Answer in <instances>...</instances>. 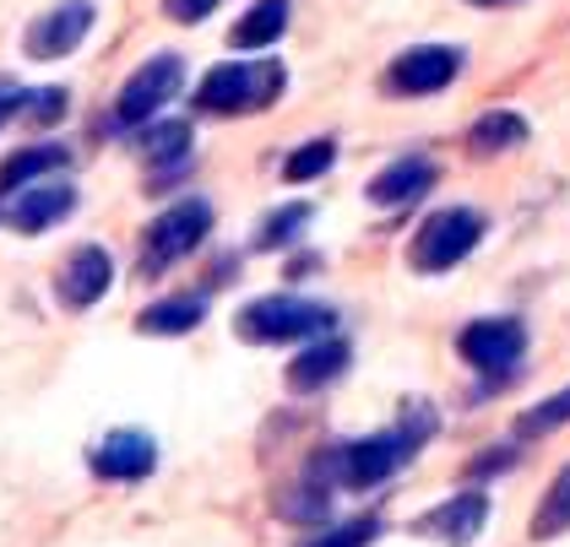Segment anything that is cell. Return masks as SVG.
Wrapping results in <instances>:
<instances>
[{
  "instance_id": "obj_9",
  "label": "cell",
  "mask_w": 570,
  "mask_h": 547,
  "mask_svg": "<svg viewBox=\"0 0 570 547\" xmlns=\"http://www.w3.org/2000/svg\"><path fill=\"white\" fill-rule=\"evenodd\" d=\"M109 282H115V260H109L104 245H77L55 271V294H60L66 309H92L109 294Z\"/></svg>"
},
{
  "instance_id": "obj_22",
  "label": "cell",
  "mask_w": 570,
  "mask_h": 547,
  "mask_svg": "<svg viewBox=\"0 0 570 547\" xmlns=\"http://www.w3.org/2000/svg\"><path fill=\"white\" fill-rule=\"evenodd\" d=\"M309 201H288V207H277V211H266V222L256 228V250H288L299 233L309 228Z\"/></svg>"
},
{
  "instance_id": "obj_4",
  "label": "cell",
  "mask_w": 570,
  "mask_h": 547,
  "mask_svg": "<svg viewBox=\"0 0 570 547\" xmlns=\"http://www.w3.org/2000/svg\"><path fill=\"white\" fill-rule=\"evenodd\" d=\"M213 233V201L207 196H179L147 233H141V277H164L185 255H196Z\"/></svg>"
},
{
  "instance_id": "obj_6",
  "label": "cell",
  "mask_w": 570,
  "mask_h": 547,
  "mask_svg": "<svg viewBox=\"0 0 570 547\" xmlns=\"http://www.w3.org/2000/svg\"><path fill=\"white\" fill-rule=\"evenodd\" d=\"M185 87V60L179 54H153L141 71H131V82L115 98V120L120 126H153L164 115V103H175Z\"/></svg>"
},
{
  "instance_id": "obj_29",
  "label": "cell",
  "mask_w": 570,
  "mask_h": 547,
  "mask_svg": "<svg viewBox=\"0 0 570 547\" xmlns=\"http://www.w3.org/2000/svg\"><path fill=\"white\" fill-rule=\"evenodd\" d=\"M473 6H505V0H473Z\"/></svg>"
},
{
  "instance_id": "obj_19",
  "label": "cell",
  "mask_w": 570,
  "mask_h": 547,
  "mask_svg": "<svg viewBox=\"0 0 570 547\" xmlns=\"http://www.w3.org/2000/svg\"><path fill=\"white\" fill-rule=\"evenodd\" d=\"M522 141H527V120L517 109H489V115L473 120V130H468V147H473L479 158L511 152V147H522Z\"/></svg>"
},
{
  "instance_id": "obj_13",
  "label": "cell",
  "mask_w": 570,
  "mask_h": 547,
  "mask_svg": "<svg viewBox=\"0 0 570 547\" xmlns=\"http://www.w3.org/2000/svg\"><path fill=\"white\" fill-rule=\"evenodd\" d=\"M483 520H489V494H456V499H445V505H435L424 520H419V531L424 537H435V543H451V547H468L479 543Z\"/></svg>"
},
{
  "instance_id": "obj_10",
  "label": "cell",
  "mask_w": 570,
  "mask_h": 547,
  "mask_svg": "<svg viewBox=\"0 0 570 547\" xmlns=\"http://www.w3.org/2000/svg\"><path fill=\"white\" fill-rule=\"evenodd\" d=\"M92 17H98V11H92L88 0H66V6L45 11V17L22 33L28 60H60V54H71V49L92 33Z\"/></svg>"
},
{
  "instance_id": "obj_1",
  "label": "cell",
  "mask_w": 570,
  "mask_h": 547,
  "mask_svg": "<svg viewBox=\"0 0 570 547\" xmlns=\"http://www.w3.org/2000/svg\"><path fill=\"white\" fill-rule=\"evenodd\" d=\"M435 428H440L435 407L407 401L402 422L386 428V434L348 439V445H326V450L315 456V477H321V483H332V488H375V483L396 477L402 466L413 461V456H419V445H424Z\"/></svg>"
},
{
  "instance_id": "obj_5",
  "label": "cell",
  "mask_w": 570,
  "mask_h": 547,
  "mask_svg": "<svg viewBox=\"0 0 570 547\" xmlns=\"http://www.w3.org/2000/svg\"><path fill=\"white\" fill-rule=\"evenodd\" d=\"M479 239H483L479 211L473 207H440L419 222V233H413V245H407V266L424 271V277L451 271V266H462L468 255L479 250Z\"/></svg>"
},
{
  "instance_id": "obj_2",
  "label": "cell",
  "mask_w": 570,
  "mask_h": 547,
  "mask_svg": "<svg viewBox=\"0 0 570 547\" xmlns=\"http://www.w3.org/2000/svg\"><path fill=\"white\" fill-rule=\"evenodd\" d=\"M288 87V71L283 60H234V66H218L207 71L202 87H196V109L202 115H256V109H272Z\"/></svg>"
},
{
  "instance_id": "obj_23",
  "label": "cell",
  "mask_w": 570,
  "mask_h": 547,
  "mask_svg": "<svg viewBox=\"0 0 570 547\" xmlns=\"http://www.w3.org/2000/svg\"><path fill=\"white\" fill-rule=\"evenodd\" d=\"M332 163H337V141L321 136V141H305L299 152L283 158V179H288V185H309V179H321Z\"/></svg>"
},
{
  "instance_id": "obj_17",
  "label": "cell",
  "mask_w": 570,
  "mask_h": 547,
  "mask_svg": "<svg viewBox=\"0 0 570 547\" xmlns=\"http://www.w3.org/2000/svg\"><path fill=\"white\" fill-rule=\"evenodd\" d=\"M202 320H207V304L202 298H164V304H153V309L136 315V331L141 337H190Z\"/></svg>"
},
{
  "instance_id": "obj_26",
  "label": "cell",
  "mask_w": 570,
  "mask_h": 547,
  "mask_svg": "<svg viewBox=\"0 0 570 547\" xmlns=\"http://www.w3.org/2000/svg\"><path fill=\"white\" fill-rule=\"evenodd\" d=\"M22 115H28V120H45V126H55V120L66 115V87H45V92H33Z\"/></svg>"
},
{
  "instance_id": "obj_24",
  "label": "cell",
  "mask_w": 570,
  "mask_h": 547,
  "mask_svg": "<svg viewBox=\"0 0 570 547\" xmlns=\"http://www.w3.org/2000/svg\"><path fill=\"white\" fill-rule=\"evenodd\" d=\"M381 531H386V526H381V515H358V520L332 526L326 537H315V543H305V547H370Z\"/></svg>"
},
{
  "instance_id": "obj_21",
  "label": "cell",
  "mask_w": 570,
  "mask_h": 547,
  "mask_svg": "<svg viewBox=\"0 0 570 547\" xmlns=\"http://www.w3.org/2000/svg\"><path fill=\"white\" fill-rule=\"evenodd\" d=\"M136 152H141L147 163H158V169L179 163V158L190 152V120H153V126L136 136Z\"/></svg>"
},
{
  "instance_id": "obj_18",
  "label": "cell",
  "mask_w": 570,
  "mask_h": 547,
  "mask_svg": "<svg viewBox=\"0 0 570 547\" xmlns=\"http://www.w3.org/2000/svg\"><path fill=\"white\" fill-rule=\"evenodd\" d=\"M283 28H288V0H256V6L228 28V43H234V49H266V43L283 39Z\"/></svg>"
},
{
  "instance_id": "obj_16",
  "label": "cell",
  "mask_w": 570,
  "mask_h": 547,
  "mask_svg": "<svg viewBox=\"0 0 570 547\" xmlns=\"http://www.w3.org/2000/svg\"><path fill=\"white\" fill-rule=\"evenodd\" d=\"M343 369H348V341L321 337L288 364V390H321V385H332Z\"/></svg>"
},
{
  "instance_id": "obj_25",
  "label": "cell",
  "mask_w": 570,
  "mask_h": 547,
  "mask_svg": "<svg viewBox=\"0 0 570 547\" xmlns=\"http://www.w3.org/2000/svg\"><path fill=\"white\" fill-rule=\"evenodd\" d=\"M566 422H570V385L560 390V396L538 401V407H532V412H527V418L517 422V428H522L527 439H532V434H549V428H566Z\"/></svg>"
},
{
  "instance_id": "obj_27",
  "label": "cell",
  "mask_w": 570,
  "mask_h": 547,
  "mask_svg": "<svg viewBox=\"0 0 570 547\" xmlns=\"http://www.w3.org/2000/svg\"><path fill=\"white\" fill-rule=\"evenodd\" d=\"M218 6L223 0H164V17H169V22H185V28H196V22H207Z\"/></svg>"
},
{
  "instance_id": "obj_11",
  "label": "cell",
  "mask_w": 570,
  "mask_h": 547,
  "mask_svg": "<svg viewBox=\"0 0 570 547\" xmlns=\"http://www.w3.org/2000/svg\"><path fill=\"white\" fill-rule=\"evenodd\" d=\"M71 207H77V190H71L66 179H45V185L17 190V196L0 207V222L17 228V233H45L60 217H71Z\"/></svg>"
},
{
  "instance_id": "obj_7",
  "label": "cell",
  "mask_w": 570,
  "mask_h": 547,
  "mask_svg": "<svg viewBox=\"0 0 570 547\" xmlns=\"http://www.w3.org/2000/svg\"><path fill=\"white\" fill-rule=\"evenodd\" d=\"M456 352L479 369V375H511L517 364H522L527 352V326L522 320H511V315H489V320H473V326H462V337H456Z\"/></svg>"
},
{
  "instance_id": "obj_28",
  "label": "cell",
  "mask_w": 570,
  "mask_h": 547,
  "mask_svg": "<svg viewBox=\"0 0 570 547\" xmlns=\"http://www.w3.org/2000/svg\"><path fill=\"white\" fill-rule=\"evenodd\" d=\"M28 98H33V92H22L11 77H0V126H6V120H17V115L28 109Z\"/></svg>"
},
{
  "instance_id": "obj_15",
  "label": "cell",
  "mask_w": 570,
  "mask_h": 547,
  "mask_svg": "<svg viewBox=\"0 0 570 547\" xmlns=\"http://www.w3.org/2000/svg\"><path fill=\"white\" fill-rule=\"evenodd\" d=\"M66 163H71V152L55 147V141H45V147H17V152L0 163V196H17V190H28V185H45L49 173H60Z\"/></svg>"
},
{
  "instance_id": "obj_20",
  "label": "cell",
  "mask_w": 570,
  "mask_h": 547,
  "mask_svg": "<svg viewBox=\"0 0 570 547\" xmlns=\"http://www.w3.org/2000/svg\"><path fill=\"white\" fill-rule=\"evenodd\" d=\"M532 543H554V537H566L570 531V466L554 471V483L543 488V499L532 509Z\"/></svg>"
},
{
  "instance_id": "obj_8",
  "label": "cell",
  "mask_w": 570,
  "mask_h": 547,
  "mask_svg": "<svg viewBox=\"0 0 570 547\" xmlns=\"http://www.w3.org/2000/svg\"><path fill=\"white\" fill-rule=\"evenodd\" d=\"M462 71V49L456 43H413L402 49L386 71V87L402 92V98H424V92H440V87L456 82Z\"/></svg>"
},
{
  "instance_id": "obj_3",
  "label": "cell",
  "mask_w": 570,
  "mask_h": 547,
  "mask_svg": "<svg viewBox=\"0 0 570 547\" xmlns=\"http://www.w3.org/2000/svg\"><path fill=\"white\" fill-rule=\"evenodd\" d=\"M337 326V315L315 298H294V294H266V298H250L239 315H234V331L239 341H309V337H326Z\"/></svg>"
},
{
  "instance_id": "obj_12",
  "label": "cell",
  "mask_w": 570,
  "mask_h": 547,
  "mask_svg": "<svg viewBox=\"0 0 570 547\" xmlns=\"http://www.w3.org/2000/svg\"><path fill=\"white\" fill-rule=\"evenodd\" d=\"M158 466V439L141 434V428H115L92 445V471L109 477V483H136Z\"/></svg>"
},
{
  "instance_id": "obj_14",
  "label": "cell",
  "mask_w": 570,
  "mask_h": 547,
  "mask_svg": "<svg viewBox=\"0 0 570 547\" xmlns=\"http://www.w3.org/2000/svg\"><path fill=\"white\" fill-rule=\"evenodd\" d=\"M435 163L430 158H396L392 169H381L375 179H370V201L375 207H407V201H419L424 190H435Z\"/></svg>"
}]
</instances>
